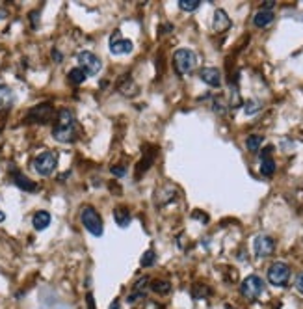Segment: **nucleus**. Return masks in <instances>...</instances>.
I'll use <instances>...</instances> for the list:
<instances>
[{
	"label": "nucleus",
	"instance_id": "obj_11",
	"mask_svg": "<svg viewBox=\"0 0 303 309\" xmlns=\"http://www.w3.org/2000/svg\"><path fill=\"white\" fill-rule=\"evenodd\" d=\"M52 118V106L50 105H40L34 110H30V119H34L36 123H46Z\"/></svg>",
	"mask_w": 303,
	"mask_h": 309
},
{
	"label": "nucleus",
	"instance_id": "obj_4",
	"mask_svg": "<svg viewBox=\"0 0 303 309\" xmlns=\"http://www.w3.org/2000/svg\"><path fill=\"white\" fill-rule=\"evenodd\" d=\"M262 292H264L262 277L255 276V274H253V276H248L244 281H242V285H240V294L244 296L246 300H250V302L258 300Z\"/></svg>",
	"mask_w": 303,
	"mask_h": 309
},
{
	"label": "nucleus",
	"instance_id": "obj_2",
	"mask_svg": "<svg viewBox=\"0 0 303 309\" xmlns=\"http://www.w3.org/2000/svg\"><path fill=\"white\" fill-rule=\"evenodd\" d=\"M173 66H175V71L184 77L188 73H192L198 66V56L194 51L190 49H178L177 53L173 54Z\"/></svg>",
	"mask_w": 303,
	"mask_h": 309
},
{
	"label": "nucleus",
	"instance_id": "obj_12",
	"mask_svg": "<svg viewBox=\"0 0 303 309\" xmlns=\"http://www.w3.org/2000/svg\"><path fill=\"white\" fill-rule=\"evenodd\" d=\"M15 103L14 90L6 84H0V110H10Z\"/></svg>",
	"mask_w": 303,
	"mask_h": 309
},
{
	"label": "nucleus",
	"instance_id": "obj_20",
	"mask_svg": "<svg viewBox=\"0 0 303 309\" xmlns=\"http://www.w3.org/2000/svg\"><path fill=\"white\" fill-rule=\"evenodd\" d=\"M88 79V75L80 67H74V69H71V71L67 73V80L71 82V84H74V86H78V84H82L84 80Z\"/></svg>",
	"mask_w": 303,
	"mask_h": 309
},
{
	"label": "nucleus",
	"instance_id": "obj_5",
	"mask_svg": "<svg viewBox=\"0 0 303 309\" xmlns=\"http://www.w3.org/2000/svg\"><path fill=\"white\" fill-rule=\"evenodd\" d=\"M58 166V155L54 151H45L34 158V170L40 173L41 177H48Z\"/></svg>",
	"mask_w": 303,
	"mask_h": 309
},
{
	"label": "nucleus",
	"instance_id": "obj_22",
	"mask_svg": "<svg viewBox=\"0 0 303 309\" xmlns=\"http://www.w3.org/2000/svg\"><path fill=\"white\" fill-rule=\"evenodd\" d=\"M201 6V0H178V8L182 12H196Z\"/></svg>",
	"mask_w": 303,
	"mask_h": 309
},
{
	"label": "nucleus",
	"instance_id": "obj_1",
	"mask_svg": "<svg viewBox=\"0 0 303 309\" xmlns=\"http://www.w3.org/2000/svg\"><path fill=\"white\" fill-rule=\"evenodd\" d=\"M52 136L62 144H69L76 140V121L69 108H64L58 114V123L52 129Z\"/></svg>",
	"mask_w": 303,
	"mask_h": 309
},
{
	"label": "nucleus",
	"instance_id": "obj_27",
	"mask_svg": "<svg viewBox=\"0 0 303 309\" xmlns=\"http://www.w3.org/2000/svg\"><path fill=\"white\" fill-rule=\"evenodd\" d=\"M296 289L300 294H303V272L298 276V279H296Z\"/></svg>",
	"mask_w": 303,
	"mask_h": 309
},
{
	"label": "nucleus",
	"instance_id": "obj_6",
	"mask_svg": "<svg viewBox=\"0 0 303 309\" xmlns=\"http://www.w3.org/2000/svg\"><path fill=\"white\" fill-rule=\"evenodd\" d=\"M76 62H78V67L86 73L88 77H95V75H99V71L102 69V62H100V58L99 56H95L93 53H90V51H82V53H78Z\"/></svg>",
	"mask_w": 303,
	"mask_h": 309
},
{
	"label": "nucleus",
	"instance_id": "obj_23",
	"mask_svg": "<svg viewBox=\"0 0 303 309\" xmlns=\"http://www.w3.org/2000/svg\"><path fill=\"white\" fill-rule=\"evenodd\" d=\"M154 261H156V253H154L152 250H147L144 253V257H142V261H140V263H142L144 268H149V266L154 264Z\"/></svg>",
	"mask_w": 303,
	"mask_h": 309
},
{
	"label": "nucleus",
	"instance_id": "obj_14",
	"mask_svg": "<svg viewBox=\"0 0 303 309\" xmlns=\"http://www.w3.org/2000/svg\"><path fill=\"white\" fill-rule=\"evenodd\" d=\"M50 222H52V216H50V214H48L46 211H38L32 216L34 229H38V231H45L46 227L50 225Z\"/></svg>",
	"mask_w": 303,
	"mask_h": 309
},
{
	"label": "nucleus",
	"instance_id": "obj_31",
	"mask_svg": "<svg viewBox=\"0 0 303 309\" xmlns=\"http://www.w3.org/2000/svg\"><path fill=\"white\" fill-rule=\"evenodd\" d=\"M2 220H4V214H2V212H0V222H2Z\"/></svg>",
	"mask_w": 303,
	"mask_h": 309
},
{
	"label": "nucleus",
	"instance_id": "obj_28",
	"mask_svg": "<svg viewBox=\"0 0 303 309\" xmlns=\"http://www.w3.org/2000/svg\"><path fill=\"white\" fill-rule=\"evenodd\" d=\"M88 305H90V309H95L93 307V296L92 294H88Z\"/></svg>",
	"mask_w": 303,
	"mask_h": 309
},
{
	"label": "nucleus",
	"instance_id": "obj_26",
	"mask_svg": "<svg viewBox=\"0 0 303 309\" xmlns=\"http://www.w3.org/2000/svg\"><path fill=\"white\" fill-rule=\"evenodd\" d=\"M112 175H116V177H123V175H125L126 173V170L125 168H121V166H112Z\"/></svg>",
	"mask_w": 303,
	"mask_h": 309
},
{
	"label": "nucleus",
	"instance_id": "obj_7",
	"mask_svg": "<svg viewBox=\"0 0 303 309\" xmlns=\"http://www.w3.org/2000/svg\"><path fill=\"white\" fill-rule=\"evenodd\" d=\"M290 279V266L283 261H277L268 268V281L274 287H286Z\"/></svg>",
	"mask_w": 303,
	"mask_h": 309
},
{
	"label": "nucleus",
	"instance_id": "obj_17",
	"mask_svg": "<svg viewBox=\"0 0 303 309\" xmlns=\"http://www.w3.org/2000/svg\"><path fill=\"white\" fill-rule=\"evenodd\" d=\"M14 183L19 186L20 190H24V192H34L38 188V184L34 183V181H30V179H28L26 175H22V173H14Z\"/></svg>",
	"mask_w": 303,
	"mask_h": 309
},
{
	"label": "nucleus",
	"instance_id": "obj_16",
	"mask_svg": "<svg viewBox=\"0 0 303 309\" xmlns=\"http://www.w3.org/2000/svg\"><path fill=\"white\" fill-rule=\"evenodd\" d=\"M114 220H116V224H118L121 229H125V227H128L132 222L130 211H128L126 207H118V209L114 211Z\"/></svg>",
	"mask_w": 303,
	"mask_h": 309
},
{
	"label": "nucleus",
	"instance_id": "obj_18",
	"mask_svg": "<svg viewBox=\"0 0 303 309\" xmlns=\"http://www.w3.org/2000/svg\"><path fill=\"white\" fill-rule=\"evenodd\" d=\"M260 173L264 177H272L276 173V160L272 157L260 158Z\"/></svg>",
	"mask_w": 303,
	"mask_h": 309
},
{
	"label": "nucleus",
	"instance_id": "obj_30",
	"mask_svg": "<svg viewBox=\"0 0 303 309\" xmlns=\"http://www.w3.org/2000/svg\"><path fill=\"white\" fill-rule=\"evenodd\" d=\"M0 19H6V10L0 8Z\"/></svg>",
	"mask_w": 303,
	"mask_h": 309
},
{
	"label": "nucleus",
	"instance_id": "obj_10",
	"mask_svg": "<svg viewBox=\"0 0 303 309\" xmlns=\"http://www.w3.org/2000/svg\"><path fill=\"white\" fill-rule=\"evenodd\" d=\"M199 77L204 84H208L210 88H220L222 86V71L218 67H204L199 71Z\"/></svg>",
	"mask_w": 303,
	"mask_h": 309
},
{
	"label": "nucleus",
	"instance_id": "obj_3",
	"mask_svg": "<svg viewBox=\"0 0 303 309\" xmlns=\"http://www.w3.org/2000/svg\"><path fill=\"white\" fill-rule=\"evenodd\" d=\"M80 220H82V225L86 227L90 233H92L93 237H102V233H104V225H102V218L100 214L93 207L86 205V207H82V212H80Z\"/></svg>",
	"mask_w": 303,
	"mask_h": 309
},
{
	"label": "nucleus",
	"instance_id": "obj_15",
	"mask_svg": "<svg viewBox=\"0 0 303 309\" xmlns=\"http://www.w3.org/2000/svg\"><path fill=\"white\" fill-rule=\"evenodd\" d=\"M276 19V14L274 12H266V10H258L255 17H253V25L257 28H266L268 25H272Z\"/></svg>",
	"mask_w": 303,
	"mask_h": 309
},
{
	"label": "nucleus",
	"instance_id": "obj_24",
	"mask_svg": "<svg viewBox=\"0 0 303 309\" xmlns=\"http://www.w3.org/2000/svg\"><path fill=\"white\" fill-rule=\"evenodd\" d=\"M246 114L248 116H253V114H257L258 110H260V101H257V99H250L248 103H246Z\"/></svg>",
	"mask_w": 303,
	"mask_h": 309
},
{
	"label": "nucleus",
	"instance_id": "obj_9",
	"mask_svg": "<svg viewBox=\"0 0 303 309\" xmlns=\"http://www.w3.org/2000/svg\"><path fill=\"white\" fill-rule=\"evenodd\" d=\"M132 49H134L132 41L123 40L119 30L110 36V53L112 54H116V56H119V54H128V53H132Z\"/></svg>",
	"mask_w": 303,
	"mask_h": 309
},
{
	"label": "nucleus",
	"instance_id": "obj_29",
	"mask_svg": "<svg viewBox=\"0 0 303 309\" xmlns=\"http://www.w3.org/2000/svg\"><path fill=\"white\" fill-rule=\"evenodd\" d=\"M110 309H121L119 307V300H114L112 305H110Z\"/></svg>",
	"mask_w": 303,
	"mask_h": 309
},
{
	"label": "nucleus",
	"instance_id": "obj_8",
	"mask_svg": "<svg viewBox=\"0 0 303 309\" xmlns=\"http://www.w3.org/2000/svg\"><path fill=\"white\" fill-rule=\"evenodd\" d=\"M276 250V240L270 235H258L253 242V251L257 257H270Z\"/></svg>",
	"mask_w": 303,
	"mask_h": 309
},
{
	"label": "nucleus",
	"instance_id": "obj_13",
	"mask_svg": "<svg viewBox=\"0 0 303 309\" xmlns=\"http://www.w3.org/2000/svg\"><path fill=\"white\" fill-rule=\"evenodd\" d=\"M212 27H214L216 32H225V30H229V28H231V19H229L227 12H224V10H216L214 21H212Z\"/></svg>",
	"mask_w": 303,
	"mask_h": 309
},
{
	"label": "nucleus",
	"instance_id": "obj_19",
	"mask_svg": "<svg viewBox=\"0 0 303 309\" xmlns=\"http://www.w3.org/2000/svg\"><path fill=\"white\" fill-rule=\"evenodd\" d=\"M151 289L160 296H166L172 292V283L166 281V279H156V281H151Z\"/></svg>",
	"mask_w": 303,
	"mask_h": 309
},
{
	"label": "nucleus",
	"instance_id": "obj_25",
	"mask_svg": "<svg viewBox=\"0 0 303 309\" xmlns=\"http://www.w3.org/2000/svg\"><path fill=\"white\" fill-rule=\"evenodd\" d=\"M208 292H210V290L206 289L204 285H196V287H194V290H192V294H194V298H196V300H203L204 296H208Z\"/></svg>",
	"mask_w": 303,
	"mask_h": 309
},
{
	"label": "nucleus",
	"instance_id": "obj_21",
	"mask_svg": "<svg viewBox=\"0 0 303 309\" xmlns=\"http://www.w3.org/2000/svg\"><path fill=\"white\" fill-rule=\"evenodd\" d=\"M264 138L260 136V134H251L250 138L246 140V147H248V151L251 153H257L258 149H260V145H262Z\"/></svg>",
	"mask_w": 303,
	"mask_h": 309
}]
</instances>
